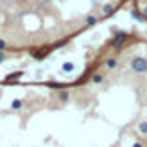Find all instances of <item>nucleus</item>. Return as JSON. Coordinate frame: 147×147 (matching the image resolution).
Wrapping results in <instances>:
<instances>
[{
	"label": "nucleus",
	"instance_id": "nucleus-9",
	"mask_svg": "<svg viewBox=\"0 0 147 147\" xmlns=\"http://www.w3.org/2000/svg\"><path fill=\"white\" fill-rule=\"evenodd\" d=\"M138 131H140V133H144V135L147 133V121H142V123L138 125Z\"/></svg>",
	"mask_w": 147,
	"mask_h": 147
},
{
	"label": "nucleus",
	"instance_id": "nucleus-5",
	"mask_svg": "<svg viewBox=\"0 0 147 147\" xmlns=\"http://www.w3.org/2000/svg\"><path fill=\"white\" fill-rule=\"evenodd\" d=\"M113 11H114V7H113L111 4H106V5L102 7V14H104V16H109V14H113Z\"/></svg>",
	"mask_w": 147,
	"mask_h": 147
},
{
	"label": "nucleus",
	"instance_id": "nucleus-11",
	"mask_svg": "<svg viewBox=\"0 0 147 147\" xmlns=\"http://www.w3.org/2000/svg\"><path fill=\"white\" fill-rule=\"evenodd\" d=\"M21 107H23V100H19V99L12 100V109H21Z\"/></svg>",
	"mask_w": 147,
	"mask_h": 147
},
{
	"label": "nucleus",
	"instance_id": "nucleus-12",
	"mask_svg": "<svg viewBox=\"0 0 147 147\" xmlns=\"http://www.w3.org/2000/svg\"><path fill=\"white\" fill-rule=\"evenodd\" d=\"M4 49H7V42H5V40H2V38H0V52H2Z\"/></svg>",
	"mask_w": 147,
	"mask_h": 147
},
{
	"label": "nucleus",
	"instance_id": "nucleus-14",
	"mask_svg": "<svg viewBox=\"0 0 147 147\" xmlns=\"http://www.w3.org/2000/svg\"><path fill=\"white\" fill-rule=\"evenodd\" d=\"M142 14H144V18H145V19H147V5H145V7H144V9H142Z\"/></svg>",
	"mask_w": 147,
	"mask_h": 147
},
{
	"label": "nucleus",
	"instance_id": "nucleus-8",
	"mask_svg": "<svg viewBox=\"0 0 147 147\" xmlns=\"http://www.w3.org/2000/svg\"><path fill=\"white\" fill-rule=\"evenodd\" d=\"M67 99H69V94H67L66 90H61V92H59V100H62V102H66Z\"/></svg>",
	"mask_w": 147,
	"mask_h": 147
},
{
	"label": "nucleus",
	"instance_id": "nucleus-4",
	"mask_svg": "<svg viewBox=\"0 0 147 147\" xmlns=\"http://www.w3.org/2000/svg\"><path fill=\"white\" fill-rule=\"evenodd\" d=\"M104 64H106V67H107V69H114V67L118 66V61H116V59L113 57V59H107V61H106Z\"/></svg>",
	"mask_w": 147,
	"mask_h": 147
},
{
	"label": "nucleus",
	"instance_id": "nucleus-13",
	"mask_svg": "<svg viewBox=\"0 0 147 147\" xmlns=\"http://www.w3.org/2000/svg\"><path fill=\"white\" fill-rule=\"evenodd\" d=\"M16 76H21V73H14V75H9L7 78H9V80H14Z\"/></svg>",
	"mask_w": 147,
	"mask_h": 147
},
{
	"label": "nucleus",
	"instance_id": "nucleus-2",
	"mask_svg": "<svg viewBox=\"0 0 147 147\" xmlns=\"http://www.w3.org/2000/svg\"><path fill=\"white\" fill-rule=\"evenodd\" d=\"M126 33L125 31H118L116 35H114V38H113V42H111V45L113 47H119V45H123V42H126Z\"/></svg>",
	"mask_w": 147,
	"mask_h": 147
},
{
	"label": "nucleus",
	"instance_id": "nucleus-16",
	"mask_svg": "<svg viewBox=\"0 0 147 147\" xmlns=\"http://www.w3.org/2000/svg\"><path fill=\"white\" fill-rule=\"evenodd\" d=\"M4 57H5V55H4V52H0V62L4 61Z\"/></svg>",
	"mask_w": 147,
	"mask_h": 147
},
{
	"label": "nucleus",
	"instance_id": "nucleus-15",
	"mask_svg": "<svg viewBox=\"0 0 147 147\" xmlns=\"http://www.w3.org/2000/svg\"><path fill=\"white\" fill-rule=\"evenodd\" d=\"M133 147H144V145H142L140 142H137V144H133Z\"/></svg>",
	"mask_w": 147,
	"mask_h": 147
},
{
	"label": "nucleus",
	"instance_id": "nucleus-3",
	"mask_svg": "<svg viewBox=\"0 0 147 147\" xmlns=\"http://www.w3.org/2000/svg\"><path fill=\"white\" fill-rule=\"evenodd\" d=\"M102 82H104V76L100 75V73H97V75L92 76V83H94V85H100Z\"/></svg>",
	"mask_w": 147,
	"mask_h": 147
},
{
	"label": "nucleus",
	"instance_id": "nucleus-10",
	"mask_svg": "<svg viewBox=\"0 0 147 147\" xmlns=\"http://www.w3.org/2000/svg\"><path fill=\"white\" fill-rule=\"evenodd\" d=\"M85 23H87L88 26H92V24H95V23H97V19H95V16H87Z\"/></svg>",
	"mask_w": 147,
	"mask_h": 147
},
{
	"label": "nucleus",
	"instance_id": "nucleus-1",
	"mask_svg": "<svg viewBox=\"0 0 147 147\" xmlns=\"http://www.w3.org/2000/svg\"><path fill=\"white\" fill-rule=\"evenodd\" d=\"M130 67H131L135 73H145V71H147V59L142 57V55H135V57H131V61H130Z\"/></svg>",
	"mask_w": 147,
	"mask_h": 147
},
{
	"label": "nucleus",
	"instance_id": "nucleus-7",
	"mask_svg": "<svg viewBox=\"0 0 147 147\" xmlns=\"http://www.w3.org/2000/svg\"><path fill=\"white\" fill-rule=\"evenodd\" d=\"M130 14H131V18H133V19H137V21H144V19H145V18H144V14H138L137 11H131Z\"/></svg>",
	"mask_w": 147,
	"mask_h": 147
},
{
	"label": "nucleus",
	"instance_id": "nucleus-6",
	"mask_svg": "<svg viewBox=\"0 0 147 147\" xmlns=\"http://www.w3.org/2000/svg\"><path fill=\"white\" fill-rule=\"evenodd\" d=\"M73 69H75V64H73V62H66V64H62V71L71 73Z\"/></svg>",
	"mask_w": 147,
	"mask_h": 147
}]
</instances>
